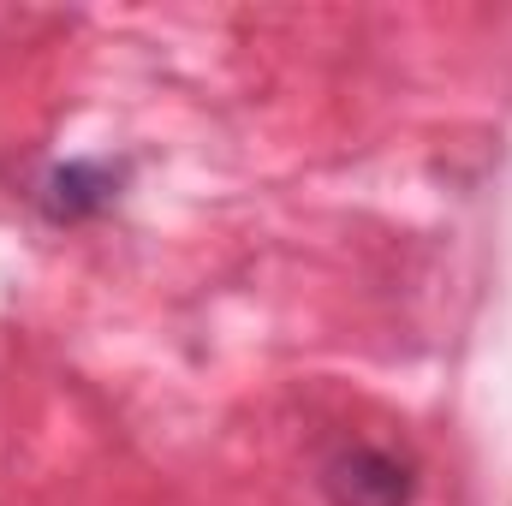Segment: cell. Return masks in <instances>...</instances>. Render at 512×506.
<instances>
[{
	"mask_svg": "<svg viewBox=\"0 0 512 506\" xmlns=\"http://www.w3.org/2000/svg\"><path fill=\"white\" fill-rule=\"evenodd\" d=\"M322 495H328V506H411L417 471H411V459H399L393 447L346 441V447H334L328 465H322Z\"/></svg>",
	"mask_w": 512,
	"mask_h": 506,
	"instance_id": "obj_1",
	"label": "cell"
},
{
	"mask_svg": "<svg viewBox=\"0 0 512 506\" xmlns=\"http://www.w3.org/2000/svg\"><path fill=\"white\" fill-rule=\"evenodd\" d=\"M36 197H42L48 221H90L120 197V173L108 161H66V167H54L42 179Z\"/></svg>",
	"mask_w": 512,
	"mask_h": 506,
	"instance_id": "obj_2",
	"label": "cell"
}]
</instances>
